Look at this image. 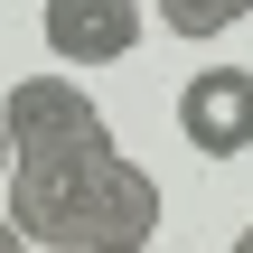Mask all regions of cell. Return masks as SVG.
<instances>
[{
    "mask_svg": "<svg viewBox=\"0 0 253 253\" xmlns=\"http://www.w3.org/2000/svg\"><path fill=\"white\" fill-rule=\"evenodd\" d=\"M9 169H19V150H9V122H0V197H9Z\"/></svg>",
    "mask_w": 253,
    "mask_h": 253,
    "instance_id": "7",
    "label": "cell"
},
{
    "mask_svg": "<svg viewBox=\"0 0 253 253\" xmlns=\"http://www.w3.org/2000/svg\"><path fill=\"white\" fill-rule=\"evenodd\" d=\"M0 253H38V244H28V225H19L9 207H0Z\"/></svg>",
    "mask_w": 253,
    "mask_h": 253,
    "instance_id": "6",
    "label": "cell"
},
{
    "mask_svg": "<svg viewBox=\"0 0 253 253\" xmlns=\"http://www.w3.org/2000/svg\"><path fill=\"white\" fill-rule=\"evenodd\" d=\"M122 253H160V244H122Z\"/></svg>",
    "mask_w": 253,
    "mask_h": 253,
    "instance_id": "9",
    "label": "cell"
},
{
    "mask_svg": "<svg viewBox=\"0 0 253 253\" xmlns=\"http://www.w3.org/2000/svg\"><path fill=\"white\" fill-rule=\"evenodd\" d=\"M225 253H253V225H244V235H235V244H225Z\"/></svg>",
    "mask_w": 253,
    "mask_h": 253,
    "instance_id": "8",
    "label": "cell"
},
{
    "mask_svg": "<svg viewBox=\"0 0 253 253\" xmlns=\"http://www.w3.org/2000/svg\"><path fill=\"white\" fill-rule=\"evenodd\" d=\"M38 28H47L56 66H75V75L84 66H122L141 47V0H47Z\"/></svg>",
    "mask_w": 253,
    "mask_h": 253,
    "instance_id": "4",
    "label": "cell"
},
{
    "mask_svg": "<svg viewBox=\"0 0 253 253\" xmlns=\"http://www.w3.org/2000/svg\"><path fill=\"white\" fill-rule=\"evenodd\" d=\"M38 253H122V244H160V178L103 141V150H56V160H19L9 197H0Z\"/></svg>",
    "mask_w": 253,
    "mask_h": 253,
    "instance_id": "1",
    "label": "cell"
},
{
    "mask_svg": "<svg viewBox=\"0 0 253 253\" xmlns=\"http://www.w3.org/2000/svg\"><path fill=\"white\" fill-rule=\"evenodd\" d=\"M150 19H160V28H178V38H225L235 19H253V0H160Z\"/></svg>",
    "mask_w": 253,
    "mask_h": 253,
    "instance_id": "5",
    "label": "cell"
},
{
    "mask_svg": "<svg viewBox=\"0 0 253 253\" xmlns=\"http://www.w3.org/2000/svg\"><path fill=\"white\" fill-rule=\"evenodd\" d=\"M0 122H9V150H19V160L103 150V141H113L103 103H94V94L75 84V66H56V75H19V84L0 94Z\"/></svg>",
    "mask_w": 253,
    "mask_h": 253,
    "instance_id": "2",
    "label": "cell"
},
{
    "mask_svg": "<svg viewBox=\"0 0 253 253\" xmlns=\"http://www.w3.org/2000/svg\"><path fill=\"white\" fill-rule=\"evenodd\" d=\"M178 141L197 160H244L253 150V66H197L178 84Z\"/></svg>",
    "mask_w": 253,
    "mask_h": 253,
    "instance_id": "3",
    "label": "cell"
}]
</instances>
